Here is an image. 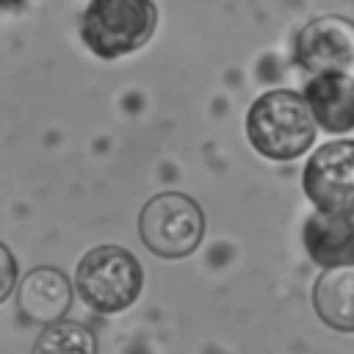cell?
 <instances>
[{"label": "cell", "instance_id": "8", "mask_svg": "<svg viewBox=\"0 0 354 354\" xmlns=\"http://www.w3.org/2000/svg\"><path fill=\"white\" fill-rule=\"evenodd\" d=\"M304 249L313 263L351 266L354 263V210H315L301 230Z\"/></svg>", "mask_w": 354, "mask_h": 354}, {"label": "cell", "instance_id": "5", "mask_svg": "<svg viewBox=\"0 0 354 354\" xmlns=\"http://www.w3.org/2000/svg\"><path fill=\"white\" fill-rule=\"evenodd\" d=\"M301 188L315 210H354V138L321 144L304 166Z\"/></svg>", "mask_w": 354, "mask_h": 354}, {"label": "cell", "instance_id": "11", "mask_svg": "<svg viewBox=\"0 0 354 354\" xmlns=\"http://www.w3.org/2000/svg\"><path fill=\"white\" fill-rule=\"evenodd\" d=\"M33 354H97V337L77 321H53L33 343Z\"/></svg>", "mask_w": 354, "mask_h": 354}, {"label": "cell", "instance_id": "12", "mask_svg": "<svg viewBox=\"0 0 354 354\" xmlns=\"http://www.w3.org/2000/svg\"><path fill=\"white\" fill-rule=\"evenodd\" d=\"M14 288H17V260L11 249L0 241V304L11 296Z\"/></svg>", "mask_w": 354, "mask_h": 354}, {"label": "cell", "instance_id": "7", "mask_svg": "<svg viewBox=\"0 0 354 354\" xmlns=\"http://www.w3.org/2000/svg\"><path fill=\"white\" fill-rule=\"evenodd\" d=\"M17 304L28 321L47 326L61 321L72 307V285L61 268L36 266L17 285Z\"/></svg>", "mask_w": 354, "mask_h": 354}, {"label": "cell", "instance_id": "1", "mask_svg": "<svg viewBox=\"0 0 354 354\" xmlns=\"http://www.w3.org/2000/svg\"><path fill=\"white\" fill-rule=\"evenodd\" d=\"M246 138L268 160H293L315 141L313 113L299 91L271 88L260 94L246 113Z\"/></svg>", "mask_w": 354, "mask_h": 354}, {"label": "cell", "instance_id": "2", "mask_svg": "<svg viewBox=\"0 0 354 354\" xmlns=\"http://www.w3.org/2000/svg\"><path fill=\"white\" fill-rule=\"evenodd\" d=\"M144 285L141 263L133 252L116 243H100L88 249L75 271V288L80 299L102 315L124 313L136 304Z\"/></svg>", "mask_w": 354, "mask_h": 354}, {"label": "cell", "instance_id": "4", "mask_svg": "<svg viewBox=\"0 0 354 354\" xmlns=\"http://www.w3.org/2000/svg\"><path fill=\"white\" fill-rule=\"evenodd\" d=\"M138 235L152 254L163 260H180L194 254L202 243L205 213L191 196L166 191L147 199V205L141 207Z\"/></svg>", "mask_w": 354, "mask_h": 354}, {"label": "cell", "instance_id": "6", "mask_svg": "<svg viewBox=\"0 0 354 354\" xmlns=\"http://www.w3.org/2000/svg\"><path fill=\"white\" fill-rule=\"evenodd\" d=\"M293 58L301 69L354 75V22L348 17L326 14L310 19L293 41Z\"/></svg>", "mask_w": 354, "mask_h": 354}, {"label": "cell", "instance_id": "10", "mask_svg": "<svg viewBox=\"0 0 354 354\" xmlns=\"http://www.w3.org/2000/svg\"><path fill=\"white\" fill-rule=\"evenodd\" d=\"M318 318L335 332H354V263L326 268L313 285Z\"/></svg>", "mask_w": 354, "mask_h": 354}, {"label": "cell", "instance_id": "3", "mask_svg": "<svg viewBox=\"0 0 354 354\" xmlns=\"http://www.w3.org/2000/svg\"><path fill=\"white\" fill-rule=\"evenodd\" d=\"M158 25L152 0H91L80 19L86 47L100 58H122L144 47Z\"/></svg>", "mask_w": 354, "mask_h": 354}, {"label": "cell", "instance_id": "9", "mask_svg": "<svg viewBox=\"0 0 354 354\" xmlns=\"http://www.w3.org/2000/svg\"><path fill=\"white\" fill-rule=\"evenodd\" d=\"M304 102L313 122L326 133L354 130V75L318 72L304 86Z\"/></svg>", "mask_w": 354, "mask_h": 354}]
</instances>
